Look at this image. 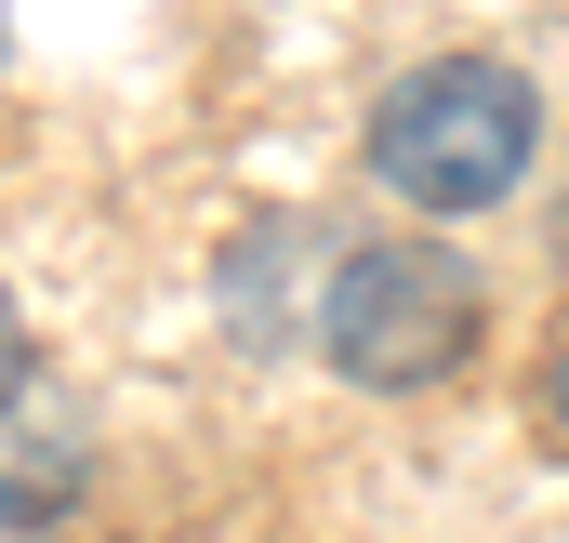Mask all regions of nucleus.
<instances>
[{
    "instance_id": "nucleus-2",
    "label": "nucleus",
    "mask_w": 569,
    "mask_h": 543,
    "mask_svg": "<svg viewBox=\"0 0 569 543\" xmlns=\"http://www.w3.org/2000/svg\"><path fill=\"white\" fill-rule=\"evenodd\" d=\"M490 332V278L437 239H358L345 266L318 278V358L371 398H425L477 358Z\"/></svg>"
},
{
    "instance_id": "nucleus-5",
    "label": "nucleus",
    "mask_w": 569,
    "mask_h": 543,
    "mask_svg": "<svg viewBox=\"0 0 569 543\" xmlns=\"http://www.w3.org/2000/svg\"><path fill=\"white\" fill-rule=\"evenodd\" d=\"M0 398H27V318H13V292H0Z\"/></svg>"
},
{
    "instance_id": "nucleus-3",
    "label": "nucleus",
    "mask_w": 569,
    "mask_h": 543,
    "mask_svg": "<svg viewBox=\"0 0 569 543\" xmlns=\"http://www.w3.org/2000/svg\"><path fill=\"white\" fill-rule=\"evenodd\" d=\"M80 491V424H53L40 398H0V531H40Z\"/></svg>"
},
{
    "instance_id": "nucleus-1",
    "label": "nucleus",
    "mask_w": 569,
    "mask_h": 543,
    "mask_svg": "<svg viewBox=\"0 0 569 543\" xmlns=\"http://www.w3.org/2000/svg\"><path fill=\"white\" fill-rule=\"evenodd\" d=\"M530 146H543V93L503 53H425L371 93V172H385V199H411L437 226L503 213Z\"/></svg>"
},
{
    "instance_id": "nucleus-4",
    "label": "nucleus",
    "mask_w": 569,
    "mask_h": 543,
    "mask_svg": "<svg viewBox=\"0 0 569 543\" xmlns=\"http://www.w3.org/2000/svg\"><path fill=\"white\" fill-rule=\"evenodd\" d=\"M530 411H543V437L569 451V332H557V358H543V385H530Z\"/></svg>"
}]
</instances>
